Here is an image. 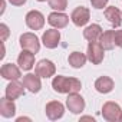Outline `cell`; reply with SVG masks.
<instances>
[{
	"label": "cell",
	"mask_w": 122,
	"mask_h": 122,
	"mask_svg": "<svg viewBox=\"0 0 122 122\" xmlns=\"http://www.w3.org/2000/svg\"><path fill=\"white\" fill-rule=\"evenodd\" d=\"M52 88L57 93H75L82 89V82L76 78H68L63 75H57L52 81Z\"/></svg>",
	"instance_id": "1"
},
{
	"label": "cell",
	"mask_w": 122,
	"mask_h": 122,
	"mask_svg": "<svg viewBox=\"0 0 122 122\" xmlns=\"http://www.w3.org/2000/svg\"><path fill=\"white\" fill-rule=\"evenodd\" d=\"M86 56H88V60H89L92 65L102 63L103 56H105V49L102 47V45L99 43V40H95V42H89L88 43Z\"/></svg>",
	"instance_id": "2"
},
{
	"label": "cell",
	"mask_w": 122,
	"mask_h": 122,
	"mask_svg": "<svg viewBox=\"0 0 122 122\" xmlns=\"http://www.w3.org/2000/svg\"><path fill=\"white\" fill-rule=\"evenodd\" d=\"M102 116H103V119L108 121V122H118V121H121L122 109H121V106H119L116 102L108 101V102H105L103 106H102Z\"/></svg>",
	"instance_id": "3"
},
{
	"label": "cell",
	"mask_w": 122,
	"mask_h": 122,
	"mask_svg": "<svg viewBox=\"0 0 122 122\" xmlns=\"http://www.w3.org/2000/svg\"><path fill=\"white\" fill-rule=\"evenodd\" d=\"M19 43H20V47L25 50H30L33 53H37L40 50V42L35 33H29V32L23 33L19 39Z\"/></svg>",
	"instance_id": "4"
},
{
	"label": "cell",
	"mask_w": 122,
	"mask_h": 122,
	"mask_svg": "<svg viewBox=\"0 0 122 122\" xmlns=\"http://www.w3.org/2000/svg\"><path fill=\"white\" fill-rule=\"evenodd\" d=\"M35 73H37L40 78L47 79V78L55 76V73H56V66H55V63L52 62V60H49V59H42V60H39V62L36 63V66H35Z\"/></svg>",
	"instance_id": "5"
},
{
	"label": "cell",
	"mask_w": 122,
	"mask_h": 122,
	"mask_svg": "<svg viewBox=\"0 0 122 122\" xmlns=\"http://www.w3.org/2000/svg\"><path fill=\"white\" fill-rule=\"evenodd\" d=\"M45 113L50 121H57L65 115V106L59 101H50L45 106Z\"/></svg>",
	"instance_id": "6"
},
{
	"label": "cell",
	"mask_w": 122,
	"mask_h": 122,
	"mask_svg": "<svg viewBox=\"0 0 122 122\" xmlns=\"http://www.w3.org/2000/svg\"><path fill=\"white\" fill-rule=\"evenodd\" d=\"M89 19H91V12H89V9L85 7V6H79V7L73 9L72 13H71V20H72V23H73L75 26H78V27L85 26V25L89 22Z\"/></svg>",
	"instance_id": "7"
},
{
	"label": "cell",
	"mask_w": 122,
	"mask_h": 122,
	"mask_svg": "<svg viewBox=\"0 0 122 122\" xmlns=\"http://www.w3.org/2000/svg\"><path fill=\"white\" fill-rule=\"evenodd\" d=\"M85 105H86V103H85V99H83L78 92L69 93L68 98H66V108H68L72 113H75V115L82 113L83 109H85Z\"/></svg>",
	"instance_id": "8"
},
{
	"label": "cell",
	"mask_w": 122,
	"mask_h": 122,
	"mask_svg": "<svg viewBox=\"0 0 122 122\" xmlns=\"http://www.w3.org/2000/svg\"><path fill=\"white\" fill-rule=\"evenodd\" d=\"M26 26L32 30H40L45 26V16L39 10H30L25 17Z\"/></svg>",
	"instance_id": "9"
},
{
	"label": "cell",
	"mask_w": 122,
	"mask_h": 122,
	"mask_svg": "<svg viewBox=\"0 0 122 122\" xmlns=\"http://www.w3.org/2000/svg\"><path fill=\"white\" fill-rule=\"evenodd\" d=\"M59 42H60V32L59 29H47L46 32H43L42 35V43L45 45V47L47 49H55L59 46Z\"/></svg>",
	"instance_id": "10"
},
{
	"label": "cell",
	"mask_w": 122,
	"mask_h": 122,
	"mask_svg": "<svg viewBox=\"0 0 122 122\" xmlns=\"http://www.w3.org/2000/svg\"><path fill=\"white\" fill-rule=\"evenodd\" d=\"M47 23L55 29H63L69 23V16L65 15L63 12H56L55 10L47 16Z\"/></svg>",
	"instance_id": "11"
},
{
	"label": "cell",
	"mask_w": 122,
	"mask_h": 122,
	"mask_svg": "<svg viewBox=\"0 0 122 122\" xmlns=\"http://www.w3.org/2000/svg\"><path fill=\"white\" fill-rule=\"evenodd\" d=\"M0 75H2L3 79H7V81H17L22 78L20 66L13 65V63H5L0 69Z\"/></svg>",
	"instance_id": "12"
},
{
	"label": "cell",
	"mask_w": 122,
	"mask_h": 122,
	"mask_svg": "<svg viewBox=\"0 0 122 122\" xmlns=\"http://www.w3.org/2000/svg\"><path fill=\"white\" fill-rule=\"evenodd\" d=\"M25 88L32 92V93H37L42 89V82H40V76L37 73H27L23 76V82Z\"/></svg>",
	"instance_id": "13"
},
{
	"label": "cell",
	"mask_w": 122,
	"mask_h": 122,
	"mask_svg": "<svg viewBox=\"0 0 122 122\" xmlns=\"http://www.w3.org/2000/svg\"><path fill=\"white\" fill-rule=\"evenodd\" d=\"M5 95H6V98H9L12 101H16V99H19L20 96L25 95V85L17 82V81H10V83L6 86Z\"/></svg>",
	"instance_id": "14"
},
{
	"label": "cell",
	"mask_w": 122,
	"mask_h": 122,
	"mask_svg": "<svg viewBox=\"0 0 122 122\" xmlns=\"http://www.w3.org/2000/svg\"><path fill=\"white\" fill-rule=\"evenodd\" d=\"M35 55L33 52L30 50H25L22 49L20 55L17 56V65L20 66V69L23 71H30L33 66H35Z\"/></svg>",
	"instance_id": "15"
},
{
	"label": "cell",
	"mask_w": 122,
	"mask_h": 122,
	"mask_svg": "<svg viewBox=\"0 0 122 122\" xmlns=\"http://www.w3.org/2000/svg\"><path fill=\"white\" fill-rule=\"evenodd\" d=\"M16 113V105L15 101L9 99V98H2L0 99V115L3 118H13Z\"/></svg>",
	"instance_id": "16"
},
{
	"label": "cell",
	"mask_w": 122,
	"mask_h": 122,
	"mask_svg": "<svg viewBox=\"0 0 122 122\" xmlns=\"http://www.w3.org/2000/svg\"><path fill=\"white\" fill-rule=\"evenodd\" d=\"M105 17L108 19V22L113 26V27H119L122 23V12L118 10V7L115 6H109L105 9Z\"/></svg>",
	"instance_id": "17"
},
{
	"label": "cell",
	"mask_w": 122,
	"mask_h": 122,
	"mask_svg": "<svg viewBox=\"0 0 122 122\" xmlns=\"http://www.w3.org/2000/svg\"><path fill=\"white\" fill-rule=\"evenodd\" d=\"M113 88H115V83H113L112 78H109V76H99L95 81V89L99 93H109V92H112Z\"/></svg>",
	"instance_id": "18"
},
{
	"label": "cell",
	"mask_w": 122,
	"mask_h": 122,
	"mask_svg": "<svg viewBox=\"0 0 122 122\" xmlns=\"http://www.w3.org/2000/svg\"><path fill=\"white\" fill-rule=\"evenodd\" d=\"M102 33H103L102 27H101L99 25H96V23H92V25H89V26L85 27V30H83V37H85L88 42H95V40H99V39H101Z\"/></svg>",
	"instance_id": "19"
},
{
	"label": "cell",
	"mask_w": 122,
	"mask_h": 122,
	"mask_svg": "<svg viewBox=\"0 0 122 122\" xmlns=\"http://www.w3.org/2000/svg\"><path fill=\"white\" fill-rule=\"evenodd\" d=\"M86 60H88V56L82 52H72L69 56H68V62L72 68L75 69H81L85 66L86 63Z\"/></svg>",
	"instance_id": "20"
},
{
	"label": "cell",
	"mask_w": 122,
	"mask_h": 122,
	"mask_svg": "<svg viewBox=\"0 0 122 122\" xmlns=\"http://www.w3.org/2000/svg\"><path fill=\"white\" fill-rule=\"evenodd\" d=\"M99 43L105 50H112L115 47V30H106L102 33Z\"/></svg>",
	"instance_id": "21"
},
{
	"label": "cell",
	"mask_w": 122,
	"mask_h": 122,
	"mask_svg": "<svg viewBox=\"0 0 122 122\" xmlns=\"http://www.w3.org/2000/svg\"><path fill=\"white\" fill-rule=\"evenodd\" d=\"M49 6L56 12H63L68 7V0H47Z\"/></svg>",
	"instance_id": "22"
},
{
	"label": "cell",
	"mask_w": 122,
	"mask_h": 122,
	"mask_svg": "<svg viewBox=\"0 0 122 122\" xmlns=\"http://www.w3.org/2000/svg\"><path fill=\"white\" fill-rule=\"evenodd\" d=\"M91 5H92V7H93V9H98V10H101V9L106 7V5H108V0H91Z\"/></svg>",
	"instance_id": "23"
},
{
	"label": "cell",
	"mask_w": 122,
	"mask_h": 122,
	"mask_svg": "<svg viewBox=\"0 0 122 122\" xmlns=\"http://www.w3.org/2000/svg\"><path fill=\"white\" fill-rule=\"evenodd\" d=\"M115 46L122 47V29L115 30Z\"/></svg>",
	"instance_id": "24"
},
{
	"label": "cell",
	"mask_w": 122,
	"mask_h": 122,
	"mask_svg": "<svg viewBox=\"0 0 122 122\" xmlns=\"http://www.w3.org/2000/svg\"><path fill=\"white\" fill-rule=\"evenodd\" d=\"M0 30H2V33H3V37H2V39H3V42H5V40L7 39V36H9V27H7L5 23H2V25H0Z\"/></svg>",
	"instance_id": "25"
},
{
	"label": "cell",
	"mask_w": 122,
	"mask_h": 122,
	"mask_svg": "<svg viewBox=\"0 0 122 122\" xmlns=\"http://www.w3.org/2000/svg\"><path fill=\"white\" fill-rule=\"evenodd\" d=\"M26 2H27V0H9V3L12 6H23Z\"/></svg>",
	"instance_id": "26"
},
{
	"label": "cell",
	"mask_w": 122,
	"mask_h": 122,
	"mask_svg": "<svg viewBox=\"0 0 122 122\" xmlns=\"http://www.w3.org/2000/svg\"><path fill=\"white\" fill-rule=\"evenodd\" d=\"M37 2H46V0H37Z\"/></svg>",
	"instance_id": "27"
},
{
	"label": "cell",
	"mask_w": 122,
	"mask_h": 122,
	"mask_svg": "<svg viewBox=\"0 0 122 122\" xmlns=\"http://www.w3.org/2000/svg\"><path fill=\"white\" fill-rule=\"evenodd\" d=\"M121 121H122V116H121Z\"/></svg>",
	"instance_id": "28"
}]
</instances>
